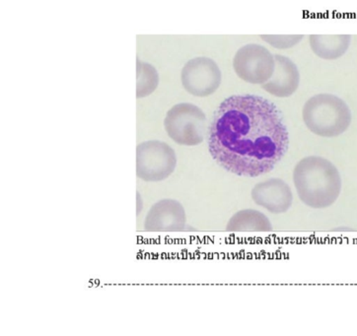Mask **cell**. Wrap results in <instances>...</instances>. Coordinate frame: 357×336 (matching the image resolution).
Wrapping results in <instances>:
<instances>
[{
  "label": "cell",
  "instance_id": "6da1fadb",
  "mask_svg": "<svg viewBox=\"0 0 357 336\" xmlns=\"http://www.w3.org/2000/svg\"><path fill=\"white\" fill-rule=\"evenodd\" d=\"M288 146L282 114L266 98L231 96L214 113L208 132L209 152L230 173L248 178L265 175L280 163Z\"/></svg>",
  "mask_w": 357,
  "mask_h": 336
},
{
  "label": "cell",
  "instance_id": "7a4b0ae2",
  "mask_svg": "<svg viewBox=\"0 0 357 336\" xmlns=\"http://www.w3.org/2000/svg\"><path fill=\"white\" fill-rule=\"evenodd\" d=\"M294 178L297 194L306 206L324 208L339 197L340 175L328 160L318 156L302 159L295 167Z\"/></svg>",
  "mask_w": 357,
  "mask_h": 336
},
{
  "label": "cell",
  "instance_id": "3957f363",
  "mask_svg": "<svg viewBox=\"0 0 357 336\" xmlns=\"http://www.w3.org/2000/svg\"><path fill=\"white\" fill-rule=\"evenodd\" d=\"M307 128L320 137H335L344 132L351 123L347 105L332 95L311 98L303 109Z\"/></svg>",
  "mask_w": 357,
  "mask_h": 336
},
{
  "label": "cell",
  "instance_id": "277c9868",
  "mask_svg": "<svg viewBox=\"0 0 357 336\" xmlns=\"http://www.w3.org/2000/svg\"><path fill=\"white\" fill-rule=\"evenodd\" d=\"M206 116L190 104H180L167 114L165 125L171 137L180 144L196 145L204 138Z\"/></svg>",
  "mask_w": 357,
  "mask_h": 336
},
{
  "label": "cell",
  "instance_id": "5b68a950",
  "mask_svg": "<svg viewBox=\"0 0 357 336\" xmlns=\"http://www.w3.org/2000/svg\"><path fill=\"white\" fill-rule=\"evenodd\" d=\"M182 81L188 92L206 97L220 84V70L211 59L199 57L189 61L183 69Z\"/></svg>",
  "mask_w": 357,
  "mask_h": 336
},
{
  "label": "cell",
  "instance_id": "8992f818",
  "mask_svg": "<svg viewBox=\"0 0 357 336\" xmlns=\"http://www.w3.org/2000/svg\"><path fill=\"white\" fill-rule=\"evenodd\" d=\"M252 197L258 206L271 213L287 212L292 204L291 190L280 178H271L258 183L252 192Z\"/></svg>",
  "mask_w": 357,
  "mask_h": 336
},
{
  "label": "cell",
  "instance_id": "52a82bcc",
  "mask_svg": "<svg viewBox=\"0 0 357 336\" xmlns=\"http://www.w3.org/2000/svg\"><path fill=\"white\" fill-rule=\"evenodd\" d=\"M243 217H240L239 214L233 217L237 222L234 224V230L239 231H252L263 230L259 226H263L266 230L271 228V223L266 220V217L261 213L256 211H242Z\"/></svg>",
  "mask_w": 357,
  "mask_h": 336
}]
</instances>
